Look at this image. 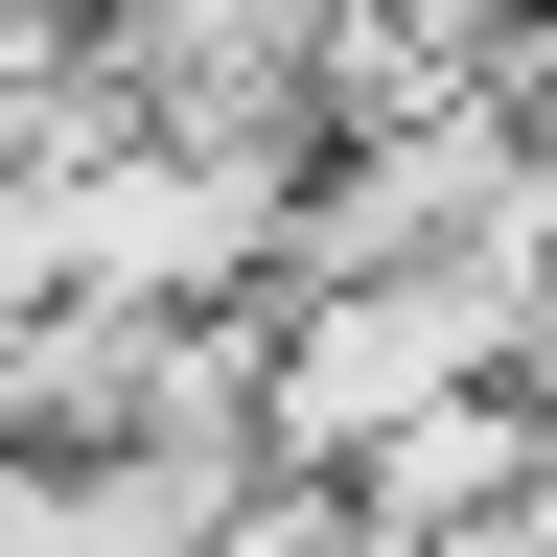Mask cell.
<instances>
[{
	"instance_id": "obj_1",
	"label": "cell",
	"mask_w": 557,
	"mask_h": 557,
	"mask_svg": "<svg viewBox=\"0 0 557 557\" xmlns=\"http://www.w3.org/2000/svg\"><path fill=\"white\" fill-rule=\"evenodd\" d=\"M94 139H116V47L70 24V0H0V186L94 163Z\"/></svg>"
},
{
	"instance_id": "obj_2",
	"label": "cell",
	"mask_w": 557,
	"mask_h": 557,
	"mask_svg": "<svg viewBox=\"0 0 557 557\" xmlns=\"http://www.w3.org/2000/svg\"><path fill=\"white\" fill-rule=\"evenodd\" d=\"M209 557H418V534H395V511H372L348 465H256V487H233V534H209Z\"/></svg>"
}]
</instances>
